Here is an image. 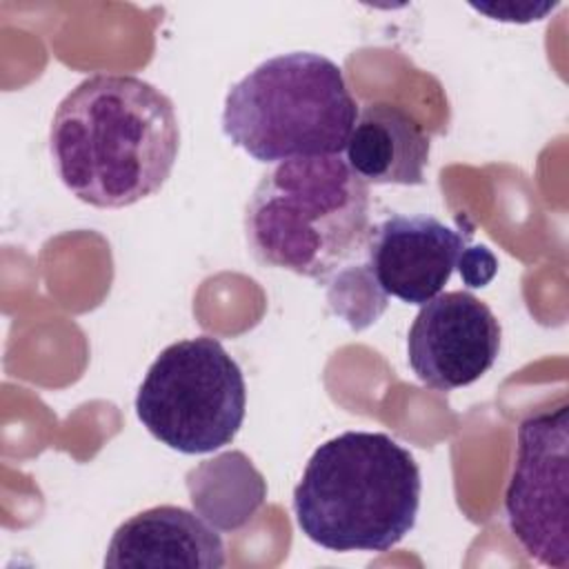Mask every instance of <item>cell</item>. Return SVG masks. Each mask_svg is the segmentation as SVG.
Here are the masks:
<instances>
[{
	"instance_id": "1",
	"label": "cell",
	"mask_w": 569,
	"mask_h": 569,
	"mask_svg": "<svg viewBox=\"0 0 569 569\" xmlns=\"http://www.w3.org/2000/svg\"><path fill=\"white\" fill-rule=\"evenodd\" d=\"M180 149L173 102L151 82L93 73L56 107L49 151L60 182L98 209L131 207L158 193Z\"/></svg>"
},
{
	"instance_id": "2",
	"label": "cell",
	"mask_w": 569,
	"mask_h": 569,
	"mask_svg": "<svg viewBox=\"0 0 569 569\" xmlns=\"http://www.w3.org/2000/svg\"><path fill=\"white\" fill-rule=\"evenodd\" d=\"M420 467L380 431H345L322 442L293 489L298 529L329 551H389L416 525Z\"/></svg>"
},
{
	"instance_id": "3",
	"label": "cell",
	"mask_w": 569,
	"mask_h": 569,
	"mask_svg": "<svg viewBox=\"0 0 569 569\" xmlns=\"http://www.w3.org/2000/svg\"><path fill=\"white\" fill-rule=\"evenodd\" d=\"M369 184L338 156L276 162L244 207L251 256L271 269L327 280L365 247Z\"/></svg>"
},
{
	"instance_id": "4",
	"label": "cell",
	"mask_w": 569,
	"mask_h": 569,
	"mask_svg": "<svg viewBox=\"0 0 569 569\" xmlns=\"http://www.w3.org/2000/svg\"><path fill=\"white\" fill-rule=\"evenodd\" d=\"M358 118L342 69L313 51H289L238 80L222 107V133L258 162L338 156Z\"/></svg>"
},
{
	"instance_id": "5",
	"label": "cell",
	"mask_w": 569,
	"mask_h": 569,
	"mask_svg": "<svg viewBox=\"0 0 569 569\" xmlns=\"http://www.w3.org/2000/svg\"><path fill=\"white\" fill-rule=\"evenodd\" d=\"M244 413L242 369L211 336L164 347L136 393V416L142 427L158 442L189 456L231 445Z\"/></svg>"
},
{
	"instance_id": "6",
	"label": "cell",
	"mask_w": 569,
	"mask_h": 569,
	"mask_svg": "<svg viewBox=\"0 0 569 569\" xmlns=\"http://www.w3.org/2000/svg\"><path fill=\"white\" fill-rule=\"evenodd\" d=\"M511 536L545 567H569V405L527 416L505 491Z\"/></svg>"
},
{
	"instance_id": "7",
	"label": "cell",
	"mask_w": 569,
	"mask_h": 569,
	"mask_svg": "<svg viewBox=\"0 0 569 569\" xmlns=\"http://www.w3.org/2000/svg\"><path fill=\"white\" fill-rule=\"evenodd\" d=\"M500 338V322L480 298L445 291L420 305L407 333V360L425 387L451 391L493 367Z\"/></svg>"
},
{
	"instance_id": "8",
	"label": "cell",
	"mask_w": 569,
	"mask_h": 569,
	"mask_svg": "<svg viewBox=\"0 0 569 569\" xmlns=\"http://www.w3.org/2000/svg\"><path fill=\"white\" fill-rule=\"evenodd\" d=\"M469 247V233L433 216L393 213L369 227L362 267L382 298L425 305L442 291L456 269H462Z\"/></svg>"
},
{
	"instance_id": "9",
	"label": "cell",
	"mask_w": 569,
	"mask_h": 569,
	"mask_svg": "<svg viewBox=\"0 0 569 569\" xmlns=\"http://www.w3.org/2000/svg\"><path fill=\"white\" fill-rule=\"evenodd\" d=\"M224 562L222 536L176 505L149 507L124 520L104 553L111 569H220Z\"/></svg>"
},
{
	"instance_id": "10",
	"label": "cell",
	"mask_w": 569,
	"mask_h": 569,
	"mask_svg": "<svg viewBox=\"0 0 569 569\" xmlns=\"http://www.w3.org/2000/svg\"><path fill=\"white\" fill-rule=\"evenodd\" d=\"M347 164L367 184H422L431 138L402 107L373 102L358 111L347 140Z\"/></svg>"
}]
</instances>
